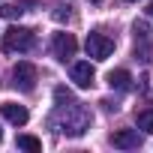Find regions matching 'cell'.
<instances>
[{
	"mask_svg": "<svg viewBox=\"0 0 153 153\" xmlns=\"http://www.w3.org/2000/svg\"><path fill=\"white\" fill-rule=\"evenodd\" d=\"M90 123H93V114H90V108H84L81 102L57 105V111H54V117H51V126H54L57 132L69 135V138L84 135V132L90 129Z\"/></svg>",
	"mask_w": 153,
	"mask_h": 153,
	"instance_id": "6da1fadb",
	"label": "cell"
},
{
	"mask_svg": "<svg viewBox=\"0 0 153 153\" xmlns=\"http://www.w3.org/2000/svg\"><path fill=\"white\" fill-rule=\"evenodd\" d=\"M36 45V33L30 27H9L3 33V48L6 51H33Z\"/></svg>",
	"mask_w": 153,
	"mask_h": 153,
	"instance_id": "7a4b0ae2",
	"label": "cell"
},
{
	"mask_svg": "<svg viewBox=\"0 0 153 153\" xmlns=\"http://www.w3.org/2000/svg\"><path fill=\"white\" fill-rule=\"evenodd\" d=\"M84 48H87V54H90L93 60H105V57H111V51H114V39L105 36V33H87Z\"/></svg>",
	"mask_w": 153,
	"mask_h": 153,
	"instance_id": "3957f363",
	"label": "cell"
},
{
	"mask_svg": "<svg viewBox=\"0 0 153 153\" xmlns=\"http://www.w3.org/2000/svg\"><path fill=\"white\" fill-rule=\"evenodd\" d=\"M36 78H39V72H36V66L33 63H27V60H21V63H15V69H12V84L18 87V90H33L36 87Z\"/></svg>",
	"mask_w": 153,
	"mask_h": 153,
	"instance_id": "277c9868",
	"label": "cell"
},
{
	"mask_svg": "<svg viewBox=\"0 0 153 153\" xmlns=\"http://www.w3.org/2000/svg\"><path fill=\"white\" fill-rule=\"evenodd\" d=\"M51 48H54V57L57 60H69V57H75V51H78V42H75L72 33H54Z\"/></svg>",
	"mask_w": 153,
	"mask_h": 153,
	"instance_id": "5b68a950",
	"label": "cell"
},
{
	"mask_svg": "<svg viewBox=\"0 0 153 153\" xmlns=\"http://www.w3.org/2000/svg\"><path fill=\"white\" fill-rule=\"evenodd\" d=\"M93 63L90 60H78V63H72V81L78 84V87H90L93 84Z\"/></svg>",
	"mask_w": 153,
	"mask_h": 153,
	"instance_id": "8992f818",
	"label": "cell"
},
{
	"mask_svg": "<svg viewBox=\"0 0 153 153\" xmlns=\"http://www.w3.org/2000/svg\"><path fill=\"white\" fill-rule=\"evenodd\" d=\"M111 144L120 147V150H135V147H141V135L135 129H117L111 135Z\"/></svg>",
	"mask_w": 153,
	"mask_h": 153,
	"instance_id": "52a82bcc",
	"label": "cell"
},
{
	"mask_svg": "<svg viewBox=\"0 0 153 153\" xmlns=\"http://www.w3.org/2000/svg\"><path fill=\"white\" fill-rule=\"evenodd\" d=\"M0 111H3V117L12 123V126H24L27 123V108L24 105H15V102H3V105H0Z\"/></svg>",
	"mask_w": 153,
	"mask_h": 153,
	"instance_id": "ba28073f",
	"label": "cell"
},
{
	"mask_svg": "<svg viewBox=\"0 0 153 153\" xmlns=\"http://www.w3.org/2000/svg\"><path fill=\"white\" fill-rule=\"evenodd\" d=\"M108 84H111L114 90H129L132 75H129L126 69H111V72H108Z\"/></svg>",
	"mask_w": 153,
	"mask_h": 153,
	"instance_id": "9c48e42d",
	"label": "cell"
},
{
	"mask_svg": "<svg viewBox=\"0 0 153 153\" xmlns=\"http://www.w3.org/2000/svg\"><path fill=\"white\" fill-rule=\"evenodd\" d=\"M21 150H30V153H39L42 150V141L36 138V135H18V141H15Z\"/></svg>",
	"mask_w": 153,
	"mask_h": 153,
	"instance_id": "30bf717a",
	"label": "cell"
},
{
	"mask_svg": "<svg viewBox=\"0 0 153 153\" xmlns=\"http://www.w3.org/2000/svg\"><path fill=\"white\" fill-rule=\"evenodd\" d=\"M138 129H144V132L153 135V108H144V111L138 114Z\"/></svg>",
	"mask_w": 153,
	"mask_h": 153,
	"instance_id": "8fae6325",
	"label": "cell"
},
{
	"mask_svg": "<svg viewBox=\"0 0 153 153\" xmlns=\"http://www.w3.org/2000/svg\"><path fill=\"white\" fill-rule=\"evenodd\" d=\"M54 102L57 105H69V102H75V96H72L69 87H54Z\"/></svg>",
	"mask_w": 153,
	"mask_h": 153,
	"instance_id": "7c38bea8",
	"label": "cell"
},
{
	"mask_svg": "<svg viewBox=\"0 0 153 153\" xmlns=\"http://www.w3.org/2000/svg\"><path fill=\"white\" fill-rule=\"evenodd\" d=\"M132 30H135V39H138V42H147V39H150V27H147V21H135Z\"/></svg>",
	"mask_w": 153,
	"mask_h": 153,
	"instance_id": "4fadbf2b",
	"label": "cell"
},
{
	"mask_svg": "<svg viewBox=\"0 0 153 153\" xmlns=\"http://www.w3.org/2000/svg\"><path fill=\"white\" fill-rule=\"evenodd\" d=\"M24 9L21 6H0V15H3V18H18Z\"/></svg>",
	"mask_w": 153,
	"mask_h": 153,
	"instance_id": "5bb4252c",
	"label": "cell"
},
{
	"mask_svg": "<svg viewBox=\"0 0 153 153\" xmlns=\"http://www.w3.org/2000/svg\"><path fill=\"white\" fill-rule=\"evenodd\" d=\"M69 9H72V6H57L54 18H57V21H69V18H72V12H69Z\"/></svg>",
	"mask_w": 153,
	"mask_h": 153,
	"instance_id": "9a60e30c",
	"label": "cell"
},
{
	"mask_svg": "<svg viewBox=\"0 0 153 153\" xmlns=\"http://www.w3.org/2000/svg\"><path fill=\"white\" fill-rule=\"evenodd\" d=\"M147 15H150V18H153V3H150V6H147Z\"/></svg>",
	"mask_w": 153,
	"mask_h": 153,
	"instance_id": "2e32d148",
	"label": "cell"
},
{
	"mask_svg": "<svg viewBox=\"0 0 153 153\" xmlns=\"http://www.w3.org/2000/svg\"><path fill=\"white\" fill-rule=\"evenodd\" d=\"M0 141H3V132H0Z\"/></svg>",
	"mask_w": 153,
	"mask_h": 153,
	"instance_id": "e0dca14e",
	"label": "cell"
},
{
	"mask_svg": "<svg viewBox=\"0 0 153 153\" xmlns=\"http://www.w3.org/2000/svg\"><path fill=\"white\" fill-rule=\"evenodd\" d=\"M93 3H99V0H93Z\"/></svg>",
	"mask_w": 153,
	"mask_h": 153,
	"instance_id": "ac0fdd59",
	"label": "cell"
}]
</instances>
